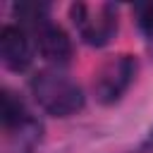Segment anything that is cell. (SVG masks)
Here are the masks:
<instances>
[{
    "mask_svg": "<svg viewBox=\"0 0 153 153\" xmlns=\"http://www.w3.org/2000/svg\"><path fill=\"white\" fill-rule=\"evenodd\" d=\"M29 91L38 108L50 117H72L86 103L81 86L57 67L38 69L29 81Z\"/></svg>",
    "mask_w": 153,
    "mask_h": 153,
    "instance_id": "6da1fadb",
    "label": "cell"
},
{
    "mask_svg": "<svg viewBox=\"0 0 153 153\" xmlns=\"http://www.w3.org/2000/svg\"><path fill=\"white\" fill-rule=\"evenodd\" d=\"M69 19L84 43L93 48L108 45L117 33V7L110 2L88 5V2H72Z\"/></svg>",
    "mask_w": 153,
    "mask_h": 153,
    "instance_id": "7a4b0ae2",
    "label": "cell"
},
{
    "mask_svg": "<svg viewBox=\"0 0 153 153\" xmlns=\"http://www.w3.org/2000/svg\"><path fill=\"white\" fill-rule=\"evenodd\" d=\"M139 62L129 53L112 55L93 74V96L100 105H115L134 84Z\"/></svg>",
    "mask_w": 153,
    "mask_h": 153,
    "instance_id": "3957f363",
    "label": "cell"
},
{
    "mask_svg": "<svg viewBox=\"0 0 153 153\" xmlns=\"http://www.w3.org/2000/svg\"><path fill=\"white\" fill-rule=\"evenodd\" d=\"M31 38H33V48L36 53L50 65V67H67L72 62V55H74V45H72V38L69 33L55 24V22H45L43 26H38L36 31H31Z\"/></svg>",
    "mask_w": 153,
    "mask_h": 153,
    "instance_id": "277c9868",
    "label": "cell"
},
{
    "mask_svg": "<svg viewBox=\"0 0 153 153\" xmlns=\"http://www.w3.org/2000/svg\"><path fill=\"white\" fill-rule=\"evenodd\" d=\"M33 38L17 24H5L0 29V60L10 72H26L33 62Z\"/></svg>",
    "mask_w": 153,
    "mask_h": 153,
    "instance_id": "5b68a950",
    "label": "cell"
},
{
    "mask_svg": "<svg viewBox=\"0 0 153 153\" xmlns=\"http://www.w3.org/2000/svg\"><path fill=\"white\" fill-rule=\"evenodd\" d=\"M12 14L19 22V26L31 33L45 22H50V5L41 0H19L12 5Z\"/></svg>",
    "mask_w": 153,
    "mask_h": 153,
    "instance_id": "8992f818",
    "label": "cell"
},
{
    "mask_svg": "<svg viewBox=\"0 0 153 153\" xmlns=\"http://www.w3.org/2000/svg\"><path fill=\"white\" fill-rule=\"evenodd\" d=\"M134 19L139 31L146 38H153V0L151 2H136L134 5Z\"/></svg>",
    "mask_w": 153,
    "mask_h": 153,
    "instance_id": "52a82bcc",
    "label": "cell"
},
{
    "mask_svg": "<svg viewBox=\"0 0 153 153\" xmlns=\"http://www.w3.org/2000/svg\"><path fill=\"white\" fill-rule=\"evenodd\" d=\"M139 151H141V153H153V127H151V131L146 134V139L141 141Z\"/></svg>",
    "mask_w": 153,
    "mask_h": 153,
    "instance_id": "ba28073f",
    "label": "cell"
}]
</instances>
